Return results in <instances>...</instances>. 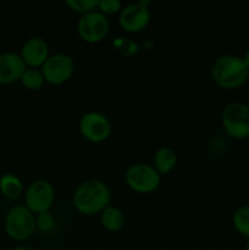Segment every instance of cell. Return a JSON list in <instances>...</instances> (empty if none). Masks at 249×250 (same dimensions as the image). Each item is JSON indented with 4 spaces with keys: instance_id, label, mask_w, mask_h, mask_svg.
<instances>
[{
    "instance_id": "6da1fadb",
    "label": "cell",
    "mask_w": 249,
    "mask_h": 250,
    "mask_svg": "<svg viewBox=\"0 0 249 250\" xmlns=\"http://www.w3.org/2000/svg\"><path fill=\"white\" fill-rule=\"evenodd\" d=\"M111 202L109 186L100 180H87L80 183L72 197V204L80 214L92 216L100 215Z\"/></svg>"
},
{
    "instance_id": "7a4b0ae2",
    "label": "cell",
    "mask_w": 249,
    "mask_h": 250,
    "mask_svg": "<svg viewBox=\"0 0 249 250\" xmlns=\"http://www.w3.org/2000/svg\"><path fill=\"white\" fill-rule=\"evenodd\" d=\"M210 77L217 87L233 90L248 81L249 70L241 56L225 54L215 59L210 67Z\"/></svg>"
},
{
    "instance_id": "3957f363",
    "label": "cell",
    "mask_w": 249,
    "mask_h": 250,
    "mask_svg": "<svg viewBox=\"0 0 249 250\" xmlns=\"http://www.w3.org/2000/svg\"><path fill=\"white\" fill-rule=\"evenodd\" d=\"M4 229L5 233L12 241H28L37 229L36 215L24 204L15 205L6 212Z\"/></svg>"
},
{
    "instance_id": "277c9868",
    "label": "cell",
    "mask_w": 249,
    "mask_h": 250,
    "mask_svg": "<svg viewBox=\"0 0 249 250\" xmlns=\"http://www.w3.org/2000/svg\"><path fill=\"white\" fill-rule=\"evenodd\" d=\"M222 129L231 139L249 138V105L241 102L228 103L221 114Z\"/></svg>"
},
{
    "instance_id": "5b68a950",
    "label": "cell",
    "mask_w": 249,
    "mask_h": 250,
    "mask_svg": "<svg viewBox=\"0 0 249 250\" xmlns=\"http://www.w3.org/2000/svg\"><path fill=\"white\" fill-rule=\"evenodd\" d=\"M163 176L153 165L145 163H136L124 172V182L131 190L138 194H149L160 187Z\"/></svg>"
},
{
    "instance_id": "8992f818",
    "label": "cell",
    "mask_w": 249,
    "mask_h": 250,
    "mask_svg": "<svg viewBox=\"0 0 249 250\" xmlns=\"http://www.w3.org/2000/svg\"><path fill=\"white\" fill-rule=\"evenodd\" d=\"M54 202H55V188L48 180L44 178L34 180L24 190V205L34 215L50 211Z\"/></svg>"
},
{
    "instance_id": "52a82bcc",
    "label": "cell",
    "mask_w": 249,
    "mask_h": 250,
    "mask_svg": "<svg viewBox=\"0 0 249 250\" xmlns=\"http://www.w3.org/2000/svg\"><path fill=\"white\" fill-rule=\"evenodd\" d=\"M80 133L90 143H103L110 137L112 131L109 117L100 111H87L78 122Z\"/></svg>"
},
{
    "instance_id": "ba28073f",
    "label": "cell",
    "mask_w": 249,
    "mask_h": 250,
    "mask_svg": "<svg viewBox=\"0 0 249 250\" xmlns=\"http://www.w3.org/2000/svg\"><path fill=\"white\" fill-rule=\"evenodd\" d=\"M76 63L72 56L65 53L50 54L48 60L41 67L46 83L53 85H61L67 82L73 76Z\"/></svg>"
},
{
    "instance_id": "9c48e42d",
    "label": "cell",
    "mask_w": 249,
    "mask_h": 250,
    "mask_svg": "<svg viewBox=\"0 0 249 250\" xmlns=\"http://www.w3.org/2000/svg\"><path fill=\"white\" fill-rule=\"evenodd\" d=\"M109 19L98 10L82 15L77 22L78 36L88 44H97L103 42L109 34Z\"/></svg>"
},
{
    "instance_id": "30bf717a",
    "label": "cell",
    "mask_w": 249,
    "mask_h": 250,
    "mask_svg": "<svg viewBox=\"0 0 249 250\" xmlns=\"http://www.w3.org/2000/svg\"><path fill=\"white\" fill-rule=\"evenodd\" d=\"M150 17V10L138 1L122 7L119 14V23L126 33L134 34L144 31L148 27Z\"/></svg>"
},
{
    "instance_id": "8fae6325",
    "label": "cell",
    "mask_w": 249,
    "mask_h": 250,
    "mask_svg": "<svg viewBox=\"0 0 249 250\" xmlns=\"http://www.w3.org/2000/svg\"><path fill=\"white\" fill-rule=\"evenodd\" d=\"M20 55L27 67L41 68L50 56L48 42L43 37H31L23 43Z\"/></svg>"
},
{
    "instance_id": "7c38bea8",
    "label": "cell",
    "mask_w": 249,
    "mask_h": 250,
    "mask_svg": "<svg viewBox=\"0 0 249 250\" xmlns=\"http://www.w3.org/2000/svg\"><path fill=\"white\" fill-rule=\"evenodd\" d=\"M26 68L20 54L14 51L0 54V84H12L20 81Z\"/></svg>"
},
{
    "instance_id": "4fadbf2b",
    "label": "cell",
    "mask_w": 249,
    "mask_h": 250,
    "mask_svg": "<svg viewBox=\"0 0 249 250\" xmlns=\"http://www.w3.org/2000/svg\"><path fill=\"white\" fill-rule=\"evenodd\" d=\"M177 165V154L170 146H161L154 155L153 166L161 176L167 175L175 170Z\"/></svg>"
},
{
    "instance_id": "5bb4252c",
    "label": "cell",
    "mask_w": 249,
    "mask_h": 250,
    "mask_svg": "<svg viewBox=\"0 0 249 250\" xmlns=\"http://www.w3.org/2000/svg\"><path fill=\"white\" fill-rule=\"evenodd\" d=\"M100 224L106 231L119 232L126 224V217L121 209L114 205H109L100 212Z\"/></svg>"
},
{
    "instance_id": "9a60e30c",
    "label": "cell",
    "mask_w": 249,
    "mask_h": 250,
    "mask_svg": "<svg viewBox=\"0 0 249 250\" xmlns=\"http://www.w3.org/2000/svg\"><path fill=\"white\" fill-rule=\"evenodd\" d=\"M0 193L10 200H16L23 194V183L14 173H4L0 177Z\"/></svg>"
},
{
    "instance_id": "2e32d148",
    "label": "cell",
    "mask_w": 249,
    "mask_h": 250,
    "mask_svg": "<svg viewBox=\"0 0 249 250\" xmlns=\"http://www.w3.org/2000/svg\"><path fill=\"white\" fill-rule=\"evenodd\" d=\"M232 225L237 233L249 239V204L237 208L232 215Z\"/></svg>"
},
{
    "instance_id": "e0dca14e",
    "label": "cell",
    "mask_w": 249,
    "mask_h": 250,
    "mask_svg": "<svg viewBox=\"0 0 249 250\" xmlns=\"http://www.w3.org/2000/svg\"><path fill=\"white\" fill-rule=\"evenodd\" d=\"M21 84L28 90H39L45 83L44 76L41 68H29L27 67L20 80Z\"/></svg>"
},
{
    "instance_id": "ac0fdd59",
    "label": "cell",
    "mask_w": 249,
    "mask_h": 250,
    "mask_svg": "<svg viewBox=\"0 0 249 250\" xmlns=\"http://www.w3.org/2000/svg\"><path fill=\"white\" fill-rule=\"evenodd\" d=\"M98 1L99 0H66L65 5L72 12L82 16L98 10Z\"/></svg>"
},
{
    "instance_id": "d6986e66",
    "label": "cell",
    "mask_w": 249,
    "mask_h": 250,
    "mask_svg": "<svg viewBox=\"0 0 249 250\" xmlns=\"http://www.w3.org/2000/svg\"><path fill=\"white\" fill-rule=\"evenodd\" d=\"M36 225L37 229H39L43 233H50L55 229L56 221L55 217L53 216L50 211L42 212V214L36 215Z\"/></svg>"
},
{
    "instance_id": "ffe728a7",
    "label": "cell",
    "mask_w": 249,
    "mask_h": 250,
    "mask_svg": "<svg viewBox=\"0 0 249 250\" xmlns=\"http://www.w3.org/2000/svg\"><path fill=\"white\" fill-rule=\"evenodd\" d=\"M122 7H124V5L119 0H99L98 1V11L104 14L105 16L120 14Z\"/></svg>"
},
{
    "instance_id": "44dd1931",
    "label": "cell",
    "mask_w": 249,
    "mask_h": 250,
    "mask_svg": "<svg viewBox=\"0 0 249 250\" xmlns=\"http://www.w3.org/2000/svg\"><path fill=\"white\" fill-rule=\"evenodd\" d=\"M114 45L116 46L119 50H124V55H129V54H134L138 51V45L136 43H133L132 41H129L128 38H117L116 41L114 42Z\"/></svg>"
},
{
    "instance_id": "7402d4cb",
    "label": "cell",
    "mask_w": 249,
    "mask_h": 250,
    "mask_svg": "<svg viewBox=\"0 0 249 250\" xmlns=\"http://www.w3.org/2000/svg\"><path fill=\"white\" fill-rule=\"evenodd\" d=\"M242 59H243V61H244V63H246L247 68L249 70V49L246 51V53H244V55L242 56Z\"/></svg>"
},
{
    "instance_id": "603a6c76",
    "label": "cell",
    "mask_w": 249,
    "mask_h": 250,
    "mask_svg": "<svg viewBox=\"0 0 249 250\" xmlns=\"http://www.w3.org/2000/svg\"><path fill=\"white\" fill-rule=\"evenodd\" d=\"M10 250H37V249L32 248V247H27V246H17V247H15V248H12Z\"/></svg>"
},
{
    "instance_id": "cb8c5ba5",
    "label": "cell",
    "mask_w": 249,
    "mask_h": 250,
    "mask_svg": "<svg viewBox=\"0 0 249 250\" xmlns=\"http://www.w3.org/2000/svg\"><path fill=\"white\" fill-rule=\"evenodd\" d=\"M244 250H249V239H248V242H247V244H246V248H244Z\"/></svg>"
}]
</instances>
